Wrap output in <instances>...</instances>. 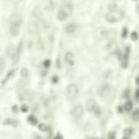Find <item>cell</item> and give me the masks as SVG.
Segmentation results:
<instances>
[{"label": "cell", "instance_id": "15", "mask_svg": "<svg viewBox=\"0 0 139 139\" xmlns=\"http://www.w3.org/2000/svg\"><path fill=\"white\" fill-rule=\"evenodd\" d=\"M27 120L29 124H32V125H36V124H38V119H37L33 115H29L27 118Z\"/></svg>", "mask_w": 139, "mask_h": 139}, {"label": "cell", "instance_id": "21", "mask_svg": "<svg viewBox=\"0 0 139 139\" xmlns=\"http://www.w3.org/2000/svg\"><path fill=\"white\" fill-rule=\"evenodd\" d=\"M115 137H116V135L114 131L109 132V134L107 135V139H115Z\"/></svg>", "mask_w": 139, "mask_h": 139}, {"label": "cell", "instance_id": "28", "mask_svg": "<svg viewBox=\"0 0 139 139\" xmlns=\"http://www.w3.org/2000/svg\"><path fill=\"white\" fill-rule=\"evenodd\" d=\"M17 109H18V107H17V106H16V105H15L14 107H12V111H14V112H16Z\"/></svg>", "mask_w": 139, "mask_h": 139}, {"label": "cell", "instance_id": "26", "mask_svg": "<svg viewBox=\"0 0 139 139\" xmlns=\"http://www.w3.org/2000/svg\"><path fill=\"white\" fill-rule=\"evenodd\" d=\"M54 139H63V136H62L60 134H58L55 137Z\"/></svg>", "mask_w": 139, "mask_h": 139}, {"label": "cell", "instance_id": "27", "mask_svg": "<svg viewBox=\"0 0 139 139\" xmlns=\"http://www.w3.org/2000/svg\"><path fill=\"white\" fill-rule=\"evenodd\" d=\"M135 98L137 99H139V89L137 90L136 92H135Z\"/></svg>", "mask_w": 139, "mask_h": 139}, {"label": "cell", "instance_id": "32", "mask_svg": "<svg viewBox=\"0 0 139 139\" xmlns=\"http://www.w3.org/2000/svg\"><path fill=\"white\" fill-rule=\"evenodd\" d=\"M114 1H116V0H114Z\"/></svg>", "mask_w": 139, "mask_h": 139}, {"label": "cell", "instance_id": "24", "mask_svg": "<svg viewBox=\"0 0 139 139\" xmlns=\"http://www.w3.org/2000/svg\"><path fill=\"white\" fill-rule=\"evenodd\" d=\"M128 34V29L126 28H124L123 29V33H122V37L123 38H126V36Z\"/></svg>", "mask_w": 139, "mask_h": 139}, {"label": "cell", "instance_id": "10", "mask_svg": "<svg viewBox=\"0 0 139 139\" xmlns=\"http://www.w3.org/2000/svg\"><path fill=\"white\" fill-rule=\"evenodd\" d=\"M22 48H23V41H20V42L19 43V45L16 50V52L14 53V57H13V62L16 63L20 59L21 51H22Z\"/></svg>", "mask_w": 139, "mask_h": 139}, {"label": "cell", "instance_id": "5", "mask_svg": "<svg viewBox=\"0 0 139 139\" xmlns=\"http://www.w3.org/2000/svg\"><path fill=\"white\" fill-rule=\"evenodd\" d=\"M78 93H79L78 87L75 84H70L67 86L66 94H67V97L70 100H74L77 97Z\"/></svg>", "mask_w": 139, "mask_h": 139}, {"label": "cell", "instance_id": "33", "mask_svg": "<svg viewBox=\"0 0 139 139\" xmlns=\"http://www.w3.org/2000/svg\"><path fill=\"white\" fill-rule=\"evenodd\" d=\"M138 139H139V137H138Z\"/></svg>", "mask_w": 139, "mask_h": 139}, {"label": "cell", "instance_id": "3", "mask_svg": "<svg viewBox=\"0 0 139 139\" xmlns=\"http://www.w3.org/2000/svg\"><path fill=\"white\" fill-rule=\"evenodd\" d=\"M124 16V12L122 10H112L105 15V20L109 23H115L123 19Z\"/></svg>", "mask_w": 139, "mask_h": 139}, {"label": "cell", "instance_id": "16", "mask_svg": "<svg viewBox=\"0 0 139 139\" xmlns=\"http://www.w3.org/2000/svg\"><path fill=\"white\" fill-rule=\"evenodd\" d=\"M131 119L134 121H138L139 120V109H136L133 112L131 115Z\"/></svg>", "mask_w": 139, "mask_h": 139}, {"label": "cell", "instance_id": "12", "mask_svg": "<svg viewBox=\"0 0 139 139\" xmlns=\"http://www.w3.org/2000/svg\"><path fill=\"white\" fill-rule=\"evenodd\" d=\"M129 50H130V49L129 47H127L125 53H124V57H123V63H122V67L123 68H127V66H128L129 56Z\"/></svg>", "mask_w": 139, "mask_h": 139}, {"label": "cell", "instance_id": "25", "mask_svg": "<svg viewBox=\"0 0 139 139\" xmlns=\"http://www.w3.org/2000/svg\"><path fill=\"white\" fill-rule=\"evenodd\" d=\"M51 82L53 83H57L59 82V77L57 76H54L52 78H51Z\"/></svg>", "mask_w": 139, "mask_h": 139}, {"label": "cell", "instance_id": "6", "mask_svg": "<svg viewBox=\"0 0 139 139\" xmlns=\"http://www.w3.org/2000/svg\"><path fill=\"white\" fill-rule=\"evenodd\" d=\"M111 92H112V86L108 84L102 85L98 90L99 95L102 98H107V96H109V94H111Z\"/></svg>", "mask_w": 139, "mask_h": 139}, {"label": "cell", "instance_id": "20", "mask_svg": "<svg viewBox=\"0 0 139 139\" xmlns=\"http://www.w3.org/2000/svg\"><path fill=\"white\" fill-rule=\"evenodd\" d=\"M20 111H21L22 112L26 113V112H28V107L26 104H22V105L20 106Z\"/></svg>", "mask_w": 139, "mask_h": 139}, {"label": "cell", "instance_id": "7", "mask_svg": "<svg viewBox=\"0 0 139 139\" xmlns=\"http://www.w3.org/2000/svg\"><path fill=\"white\" fill-rule=\"evenodd\" d=\"M84 112V108L82 105H76L72 107L71 111V115L73 118L75 119H80L82 116Z\"/></svg>", "mask_w": 139, "mask_h": 139}, {"label": "cell", "instance_id": "11", "mask_svg": "<svg viewBox=\"0 0 139 139\" xmlns=\"http://www.w3.org/2000/svg\"><path fill=\"white\" fill-rule=\"evenodd\" d=\"M76 30H77V25L75 23H69L68 25H67V26H66L64 28V31L68 34L74 33L76 32Z\"/></svg>", "mask_w": 139, "mask_h": 139}, {"label": "cell", "instance_id": "23", "mask_svg": "<svg viewBox=\"0 0 139 139\" xmlns=\"http://www.w3.org/2000/svg\"><path fill=\"white\" fill-rule=\"evenodd\" d=\"M50 65V61L49 60H46L45 61L43 62V66L45 68H49Z\"/></svg>", "mask_w": 139, "mask_h": 139}, {"label": "cell", "instance_id": "14", "mask_svg": "<svg viewBox=\"0 0 139 139\" xmlns=\"http://www.w3.org/2000/svg\"><path fill=\"white\" fill-rule=\"evenodd\" d=\"M107 49L109 52H115V51L117 50V44L115 42H111L107 45Z\"/></svg>", "mask_w": 139, "mask_h": 139}, {"label": "cell", "instance_id": "2", "mask_svg": "<svg viewBox=\"0 0 139 139\" xmlns=\"http://www.w3.org/2000/svg\"><path fill=\"white\" fill-rule=\"evenodd\" d=\"M72 11H73V7L70 3H66L63 4L58 11L57 19L60 21H63L65 20H67L72 15Z\"/></svg>", "mask_w": 139, "mask_h": 139}, {"label": "cell", "instance_id": "13", "mask_svg": "<svg viewBox=\"0 0 139 139\" xmlns=\"http://www.w3.org/2000/svg\"><path fill=\"white\" fill-rule=\"evenodd\" d=\"M133 108H134V103H133V102L130 100H128L123 106V110L126 112H131L132 110H133Z\"/></svg>", "mask_w": 139, "mask_h": 139}, {"label": "cell", "instance_id": "31", "mask_svg": "<svg viewBox=\"0 0 139 139\" xmlns=\"http://www.w3.org/2000/svg\"><path fill=\"white\" fill-rule=\"evenodd\" d=\"M93 139H98V138H93Z\"/></svg>", "mask_w": 139, "mask_h": 139}, {"label": "cell", "instance_id": "30", "mask_svg": "<svg viewBox=\"0 0 139 139\" xmlns=\"http://www.w3.org/2000/svg\"><path fill=\"white\" fill-rule=\"evenodd\" d=\"M136 83H137V85H139V77H137V79H136Z\"/></svg>", "mask_w": 139, "mask_h": 139}, {"label": "cell", "instance_id": "19", "mask_svg": "<svg viewBox=\"0 0 139 139\" xmlns=\"http://www.w3.org/2000/svg\"><path fill=\"white\" fill-rule=\"evenodd\" d=\"M38 129L42 132H46V131H47L48 127H47V125H46L45 124H40L38 125Z\"/></svg>", "mask_w": 139, "mask_h": 139}, {"label": "cell", "instance_id": "8", "mask_svg": "<svg viewBox=\"0 0 139 139\" xmlns=\"http://www.w3.org/2000/svg\"><path fill=\"white\" fill-rule=\"evenodd\" d=\"M109 36V32L104 28H100L95 33V37L99 40H103L105 38H107Z\"/></svg>", "mask_w": 139, "mask_h": 139}, {"label": "cell", "instance_id": "1", "mask_svg": "<svg viewBox=\"0 0 139 139\" xmlns=\"http://www.w3.org/2000/svg\"><path fill=\"white\" fill-rule=\"evenodd\" d=\"M22 25V17L19 14H15L11 18L9 26V31L11 36L17 37Z\"/></svg>", "mask_w": 139, "mask_h": 139}, {"label": "cell", "instance_id": "17", "mask_svg": "<svg viewBox=\"0 0 139 139\" xmlns=\"http://www.w3.org/2000/svg\"><path fill=\"white\" fill-rule=\"evenodd\" d=\"M134 129L131 127H128L123 130V134L124 136H131L134 134Z\"/></svg>", "mask_w": 139, "mask_h": 139}, {"label": "cell", "instance_id": "22", "mask_svg": "<svg viewBox=\"0 0 139 139\" xmlns=\"http://www.w3.org/2000/svg\"><path fill=\"white\" fill-rule=\"evenodd\" d=\"M131 38L133 39L134 41H136V40H137V38H138V34H137V33H136V32H133L131 33Z\"/></svg>", "mask_w": 139, "mask_h": 139}, {"label": "cell", "instance_id": "29", "mask_svg": "<svg viewBox=\"0 0 139 139\" xmlns=\"http://www.w3.org/2000/svg\"><path fill=\"white\" fill-rule=\"evenodd\" d=\"M122 139H131V137L129 136H124L122 137Z\"/></svg>", "mask_w": 139, "mask_h": 139}, {"label": "cell", "instance_id": "9", "mask_svg": "<svg viewBox=\"0 0 139 139\" xmlns=\"http://www.w3.org/2000/svg\"><path fill=\"white\" fill-rule=\"evenodd\" d=\"M64 61L69 66H72L75 62V55L71 51H68L64 55Z\"/></svg>", "mask_w": 139, "mask_h": 139}, {"label": "cell", "instance_id": "4", "mask_svg": "<svg viewBox=\"0 0 139 139\" xmlns=\"http://www.w3.org/2000/svg\"><path fill=\"white\" fill-rule=\"evenodd\" d=\"M85 108L90 113H92L95 116H100L102 114V110L99 107V105L97 103V102L94 99H89L86 102Z\"/></svg>", "mask_w": 139, "mask_h": 139}, {"label": "cell", "instance_id": "18", "mask_svg": "<svg viewBox=\"0 0 139 139\" xmlns=\"http://www.w3.org/2000/svg\"><path fill=\"white\" fill-rule=\"evenodd\" d=\"M129 97H130V90L127 89L123 92V98L125 99H128Z\"/></svg>", "mask_w": 139, "mask_h": 139}]
</instances>
